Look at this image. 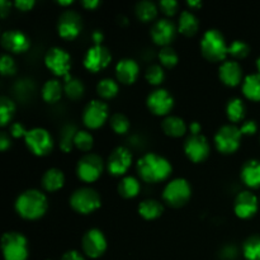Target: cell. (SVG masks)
<instances>
[{
  "label": "cell",
  "instance_id": "cell-1",
  "mask_svg": "<svg viewBox=\"0 0 260 260\" xmlns=\"http://www.w3.org/2000/svg\"><path fill=\"white\" fill-rule=\"evenodd\" d=\"M136 168L140 178L146 183L162 182L169 178L173 172L169 160L155 152H147L140 157Z\"/></svg>",
  "mask_w": 260,
  "mask_h": 260
},
{
  "label": "cell",
  "instance_id": "cell-2",
  "mask_svg": "<svg viewBox=\"0 0 260 260\" xmlns=\"http://www.w3.org/2000/svg\"><path fill=\"white\" fill-rule=\"evenodd\" d=\"M14 207L20 217L25 220H38L47 211L48 201L41 190L27 189L18 196Z\"/></svg>",
  "mask_w": 260,
  "mask_h": 260
},
{
  "label": "cell",
  "instance_id": "cell-3",
  "mask_svg": "<svg viewBox=\"0 0 260 260\" xmlns=\"http://www.w3.org/2000/svg\"><path fill=\"white\" fill-rule=\"evenodd\" d=\"M201 52L206 60L218 62L225 60L229 55V45L221 30L211 28L205 32L201 40Z\"/></svg>",
  "mask_w": 260,
  "mask_h": 260
},
{
  "label": "cell",
  "instance_id": "cell-4",
  "mask_svg": "<svg viewBox=\"0 0 260 260\" xmlns=\"http://www.w3.org/2000/svg\"><path fill=\"white\" fill-rule=\"evenodd\" d=\"M102 205L101 194L94 188L81 187L74 190L70 196V206L81 215H89L98 210Z\"/></svg>",
  "mask_w": 260,
  "mask_h": 260
},
{
  "label": "cell",
  "instance_id": "cell-5",
  "mask_svg": "<svg viewBox=\"0 0 260 260\" xmlns=\"http://www.w3.org/2000/svg\"><path fill=\"white\" fill-rule=\"evenodd\" d=\"M2 250L4 260H27L28 241L22 233L9 231L2 236Z\"/></svg>",
  "mask_w": 260,
  "mask_h": 260
},
{
  "label": "cell",
  "instance_id": "cell-6",
  "mask_svg": "<svg viewBox=\"0 0 260 260\" xmlns=\"http://www.w3.org/2000/svg\"><path fill=\"white\" fill-rule=\"evenodd\" d=\"M192 188L184 178H175L165 185L162 190V200L172 207H182L189 201Z\"/></svg>",
  "mask_w": 260,
  "mask_h": 260
},
{
  "label": "cell",
  "instance_id": "cell-7",
  "mask_svg": "<svg viewBox=\"0 0 260 260\" xmlns=\"http://www.w3.org/2000/svg\"><path fill=\"white\" fill-rule=\"evenodd\" d=\"M240 128L235 124H223L215 135V146L222 154H233L239 149L241 142Z\"/></svg>",
  "mask_w": 260,
  "mask_h": 260
},
{
  "label": "cell",
  "instance_id": "cell-8",
  "mask_svg": "<svg viewBox=\"0 0 260 260\" xmlns=\"http://www.w3.org/2000/svg\"><path fill=\"white\" fill-rule=\"evenodd\" d=\"M104 162L98 154L89 152L81 156L76 164V174L79 179L85 183H93L103 173Z\"/></svg>",
  "mask_w": 260,
  "mask_h": 260
},
{
  "label": "cell",
  "instance_id": "cell-9",
  "mask_svg": "<svg viewBox=\"0 0 260 260\" xmlns=\"http://www.w3.org/2000/svg\"><path fill=\"white\" fill-rule=\"evenodd\" d=\"M28 150L37 156H45L50 154L53 147V140L50 132L42 127H35L28 129L24 137Z\"/></svg>",
  "mask_w": 260,
  "mask_h": 260
},
{
  "label": "cell",
  "instance_id": "cell-10",
  "mask_svg": "<svg viewBox=\"0 0 260 260\" xmlns=\"http://www.w3.org/2000/svg\"><path fill=\"white\" fill-rule=\"evenodd\" d=\"M45 63L48 70L56 76H62L65 78L68 74H70L71 58L66 50L61 47H51L45 55Z\"/></svg>",
  "mask_w": 260,
  "mask_h": 260
},
{
  "label": "cell",
  "instance_id": "cell-11",
  "mask_svg": "<svg viewBox=\"0 0 260 260\" xmlns=\"http://www.w3.org/2000/svg\"><path fill=\"white\" fill-rule=\"evenodd\" d=\"M109 117L108 106L103 101L93 99L83 111V122L88 128L95 129L103 126Z\"/></svg>",
  "mask_w": 260,
  "mask_h": 260
},
{
  "label": "cell",
  "instance_id": "cell-12",
  "mask_svg": "<svg viewBox=\"0 0 260 260\" xmlns=\"http://www.w3.org/2000/svg\"><path fill=\"white\" fill-rule=\"evenodd\" d=\"M83 253L89 258H99L107 250V239L99 229H89L81 239Z\"/></svg>",
  "mask_w": 260,
  "mask_h": 260
},
{
  "label": "cell",
  "instance_id": "cell-13",
  "mask_svg": "<svg viewBox=\"0 0 260 260\" xmlns=\"http://www.w3.org/2000/svg\"><path fill=\"white\" fill-rule=\"evenodd\" d=\"M83 28L81 17L74 10H65L61 13L57 20V32L63 40H74L79 36Z\"/></svg>",
  "mask_w": 260,
  "mask_h": 260
},
{
  "label": "cell",
  "instance_id": "cell-14",
  "mask_svg": "<svg viewBox=\"0 0 260 260\" xmlns=\"http://www.w3.org/2000/svg\"><path fill=\"white\" fill-rule=\"evenodd\" d=\"M185 155L193 162H201L210 155V142L203 135H190L183 145Z\"/></svg>",
  "mask_w": 260,
  "mask_h": 260
},
{
  "label": "cell",
  "instance_id": "cell-15",
  "mask_svg": "<svg viewBox=\"0 0 260 260\" xmlns=\"http://www.w3.org/2000/svg\"><path fill=\"white\" fill-rule=\"evenodd\" d=\"M112 55L108 48L103 45H94L88 48L84 55V66L91 73H98L109 65Z\"/></svg>",
  "mask_w": 260,
  "mask_h": 260
},
{
  "label": "cell",
  "instance_id": "cell-16",
  "mask_svg": "<svg viewBox=\"0 0 260 260\" xmlns=\"http://www.w3.org/2000/svg\"><path fill=\"white\" fill-rule=\"evenodd\" d=\"M132 164V154L127 147L113 149L107 159V169L112 175H123Z\"/></svg>",
  "mask_w": 260,
  "mask_h": 260
},
{
  "label": "cell",
  "instance_id": "cell-17",
  "mask_svg": "<svg viewBox=\"0 0 260 260\" xmlns=\"http://www.w3.org/2000/svg\"><path fill=\"white\" fill-rule=\"evenodd\" d=\"M146 104L151 113L156 116H165L174 107V98L167 89H156L149 94Z\"/></svg>",
  "mask_w": 260,
  "mask_h": 260
},
{
  "label": "cell",
  "instance_id": "cell-18",
  "mask_svg": "<svg viewBox=\"0 0 260 260\" xmlns=\"http://www.w3.org/2000/svg\"><path fill=\"white\" fill-rule=\"evenodd\" d=\"M3 48L10 53L25 52L30 47V40L23 30L8 29L2 35Z\"/></svg>",
  "mask_w": 260,
  "mask_h": 260
},
{
  "label": "cell",
  "instance_id": "cell-19",
  "mask_svg": "<svg viewBox=\"0 0 260 260\" xmlns=\"http://www.w3.org/2000/svg\"><path fill=\"white\" fill-rule=\"evenodd\" d=\"M259 200L253 192L250 190H243L239 193L234 202V211L236 216L240 218H250L258 212L259 208Z\"/></svg>",
  "mask_w": 260,
  "mask_h": 260
},
{
  "label": "cell",
  "instance_id": "cell-20",
  "mask_svg": "<svg viewBox=\"0 0 260 260\" xmlns=\"http://www.w3.org/2000/svg\"><path fill=\"white\" fill-rule=\"evenodd\" d=\"M177 27H175L174 23L172 22L168 18H162V19L156 20V22L152 24L151 28V38L156 45L165 46L169 45L175 37V33H177Z\"/></svg>",
  "mask_w": 260,
  "mask_h": 260
},
{
  "label": "cell",
  "instance_id": "cell-21",
  "mask_svg": "<svg viewBox=\"0 0 260 260\" xmlns=\"http://www.w3.org/2000/svg\"><path fill=\"white\" fill-rule=\"evenodd\" d=\"M220 80L228 86H236L243 81V69L234 60L223 61L218 69Z\"/></svg>",
  "mask_w": 260,
  "mask_h": 260
},
{
  "label": "cell",
  "instance_id": "cell-22",
  "mask_svg": "<svg viewBox=\"0 0 260 260\" xmlns=\"http://www.w3.org/2000/svg\"><path fill=\"white\" fill-rule=\"evenodd\" d=\"M140 74V66L134 58H121L116 65L117 79L122 84H132Z\"/></svg>",
  "mask_w": 260,
  "mask_h": 260
},
{
  "label": "cell",
  "instance_id": "cell-23",
  "mask_svg": "<svg viewBox=\"0 0 260 260\" xmlns=\"http://www.w3.org/2000/svg\"><path fill=\"white\" fill-rule=\"evenodd\" d=\"M240 178L249 188H260V160L250 159L241 167Z\"/></svg>",
  "mask_w": 260,
  "mask_h": 260
},
{
  "label": "cell",
  "instance_id": "cell-24",
  "mask_svg": "<svg viewBox=\"0 0 260 260\" xmlns=\"http://www.w3.org/2000/svg\"><path fill=\"white\" fill-rule=\"evenodd\" d=\"M42 187L48 192H56V190L61 189L65 183V175H63L62 170L57 169V168H51L47 169L42 175Z\"/></svg>",
  "mask_w": 260,
  "mask_h": 260
},
{
  "label": "cell",
  "instance_id": "cell-25",
  "mask_svg": "<svg viewBox=\"0 0 260 260\" xmlns=\"http://www.w3.org/2000/svg\"><path fill=\"white\" fill-rule=\"evenodd\" d=\"M198 28H200V20L197 15L190 10H183L178 20V30L184 36L190 37L197 33Z\"/></svg>",
  "mask_w": 260,
  "mask_h": 260
},
{
  "label": "cell",
  "instance_id": "cell-26",
  "mask_svg": "<svg viewBox=\"0 0 260 260\" xmlns=\"http://www.w3.org/2000/svg\"><path fill=\"white\" fill-rule=\"evenodd\" d=\"M137 211H139L140 216L145 220H155V218L160 217L161 213L164 212V206L159 201L147 198V200L140 202Z\"/></svg>",
  "mask_w": 260,
  "mask_h": 260
},
{
  "label": "cell",
  "instance_id": "cell-27",
  "mask_svg": "<svg viewBox=\"0 0 260 260\" xmlns=\"http://www.w3.org/2000/svg\"><path fill=\"white\" fill-rule=\"evenodd\" d=\"M162 131L172 137H180L187 131V124L183 118L178 116H168L161 123Z\"/></svg>",
  "mask_w": 260,
  "mask_h": 260
},
{
  "label": "cell",
  "instance_id": "cell-28",
  "mask_svg": "<svg viewBox=\"0 0 260 260\" xmlns=\"http://www.w3.org/2000/svg\"><path fill=\"white\" fill-rule=\"evenodd\" d=\"M63 93V85L58 79H50L42 86V98L47 103H56L60 101Z\"/></svg>",
  "mask_w": 260,
  "mask_h": 260
},
{
  "label": "cell",
  "instance_id": "cell-29",
  "mask_svg": "<svg viewBox=\"0 0 260 260\" xmlns=\"http://www.w3.org/2000/svg\"><path fill=\"white\" fill-rule=\"evenodd\" d=\"M243 93L250 101H260V74H249L244 78Z\"/></svg>",
  "mask_w": 260,
  "mask_h": 260
},
{
  "label": "cell",
  "instance_id": "cell-30",
  "mask_svg": "<svg viewBox=\"0 0 260 260\" xmlns=\"http://www.w3.org/2000/svg\"><path fill=\"white\" fill-rule=\"evenodd\" d=\"M63 93L69 96L70 99H80L84 95V90H85V86L84 83L79 78L75 76H71L70 74L63 78Z\"/></svg>",
  "mask_w": 260,
  "mask_h": 260
},
{
  "label": "cell",
  "instance_id": "cell-31",
  "mask_svg": "<svg viewBox=\"0 0 260 260\" xmlns=\"http://www.w3.org/2000/svg\"><path fill=\"white\" fill-rule=\"evenodd\" d=\"M226 116L230 119L233 123H238L241 122L245 117V104L240 98L229 99L228 104H226Z\"/></svg>",
  "mask_w": 260,
  "mask_h": 260
},
{
  "label": "cell",
  "instance_id": "cell-32",
  "mask_svg": "<svg viewBox=\"0 0 260 260\" xmlns=\"http://www.w3.org/2000/svg\"><path fill=\"white\" fill-rule=\"evenodd\" d=\"M78 127L74 123H66L60 131V139H58V145L63 152H70L74 146V140H75L76 134H78Z\"/></svg>",
  "mask_w": 260,
  "mask_h": 260
},
{
  "label": "cell",
  "instance_id": "cell-33",
  "mask_svg": "<svg viewBox=\"0 0 260 260\" xmlns=\"http://www.w3.org/2000/svg\"><path fill=\"white\" fill-rule=\"evenodd\" d=\"M141 190V184L135 177L127 175L118 183V193L123 198H135Z\"/></svg>",
  "mask_w": 260,
  "mask_h": 260
},
{
  "label": "cell",
  "instance_id": "cell-34",
  "mask_svg": "<svg viewBox=\"0 0 260 260\" xmlns=\"http://www.w3.org/2000/svg\"><path fill=\"white\" fill-rule=\"evenodd\" d=\"M135 14L142 22H151L157 15V7L150 0H141L135 7Z\"/></svg>",
  "mask_w": 260,
  "mask_h": 260
},
{
  "label": "cell",
  "instance_id": "cell-35",
  "mask_svg": "<svg viewBox=\"0 0 260 260\" xmlns=\"http://www.w3.org/2000/svg\"><path fill=\"white\" fill-rule=\"evenodd\" d=\"M119 90V86L117 81L112 78H104L99 80L98 85H96V93L101 98L103 99H111L117 95Z\"/></svg>",
  "mask_w": 260,
  "mask_h": 260
},
{
  "label": "cell",
  "instance_id": "cell-36",
  "mask_svg": "<svg viewBox=\"0 0 260 260\" xmlns=\"http://www.w3.org/2000/svg\"><path fill=\"white\" fill-rule=\"evenodd\" d=\"M243 253L246 260H260V236L251 235L244 241Z\"/></svg>",
  "mask_w": 260,
  "mask_h": 260
},
{
  "label": "cell",
  "instance_id": "cell-37",
  "mask_svg": "<svg viewBox=\"0 0 260 260\" xmlns=\"http://www.w3.org/2000/svg\"><path fill=\"white\" fill-rule=\"evenodd\" d=\"M15 112V104L8 96H0V126L4 127L12 121Z\"/></svg>",
  "mask_w": 260,
  "mask_h": 260
},
{
  "label": "cell",
  "instance_id": "cell-38",
  "mask_svg": "<svg viewBox=\"0 0 260 260\" xmlns=\"http://www.w3.org/2000/svg\"><path fill=\"white\" fill-rule=\"evenodd\" d=\"M109 123H111L112 129L116 132L117 135H124L128 132L131 123H129V119L124 116L123 113H114L113 116L109 118Z\"/></svg>",
  "mask_w": 260,
  "mask_h": 260
},
{
  "label": "cell",
  "instance_id": "cell-39",
  "mask_svg": "<svg viewBox=\"0 0 260 260\" xmlns=\"http://www.w3.org/2000/svg\"><path fill=\"white\" fill-rule=\"evenodd\" d=\"M157 57H159L160 63H161L162 66L169 69L177 65L178 61H179L177 51H175L173 47H170V46H165V47H162L161 50L159 51Z\"/></svg>",
  "mask_w": 260,
  "mask_h": 260
},
{
  "label": "cell",
  "instance_id": "cell-40",
  "mask_svg": "<svg viewBox=\"0 0 260 260\" xmlns=\"http://www.w3.org/2000/svg\"><path fill=\"white\" fill-rule=\"evenodd\" d=\"M93 144L94 139L90 132L85 131V129H79L75 136V140H74V145L79 150H81V151H89L93 147Z\"/></svg>",
  "mask_w": 260,
  "mask_h": 260
},
{
  "label": "cell",
  "instance_id": "cell-41",
  "mask_svg": "<svg viewBox=\"0 0 260 260\" xmlns=\"http://www.w3.org/2000/svg\"><path fill=\"white\" fill-rule=\"evenodd\" d=\"M250 53V46L245 41L236 40L229 45V55L235 58H244Z\"/></svg>",
  "mask_w": 260,
  "mask_h": 260
},
{
  "label": "cell",
  "instance_id": "cell-42",
  "mask_svg": "<svg viewBox=\"0 0 260 260\" xmlns=\"http://www.w3.org/2000/svg\"><path fill=\"white\" fill-rule=\"evenodd\" d=\"M145 78L151 85H160L165 79V71L160 65H151L147 68Z\"/></svg>",
  "mask_w": 260,
  "mask_h": 260
},
{
  "label": "cell",
  "instance_id": "cell-43",
  "mask_svg": "<svg viewBox=\"0 0 260 260\" xmlns=\"http://www.w3.org/2000/svg\"><path fill=\"white\" fill-rule=\"evenodd\" d=\"M17 71V63L9 53H3L0 57V73L3 75H14Z\"/></svg>",
  "mask_w": 260,
  "mask_h": 260
},
{
  "label": "cell",
  "instance_id": "cell-44",
  "mask_svg": "<svg viewBox=\"0 0 260 260\" xmlns=\"http://www.w3.org/2000/svg\"><path fill=\"white\" fill-rule=\"evenodd\" d=\"M159 7L164 14L173 15L177 13L179 4H178L177 0H161V2L159 3Z\"/></svg>",
  "mask_w": 260,
  "mask_h": 260
},
{
  "label": "cell",
  "instance_id": "cell-45",
  "mask_svg": "<svg viewBox=\"0 0 260 260\" xmlns=\"http://www.w3.org/2000/svg\"><path fill=\"white\" fill-rule=\"evenodd\" d=\"M239 128H240L243 136H251L258 131V124L253 119H249V121H244Z\"/></svg>",
  "mask_w": 260,
  "mask_h": 260
},
{
  "label": "cell",
  "instance_id": "cell-46",
  "mask_svg": "<svg viewBox=\"0 0 260 260\" xmlns=\"http://www.w3.org/2000/svg\"><path fill=\"white\" fill-rule=\"evenodd\" d=\"M9 132L13 137H17L18 139V137H25L28 131L20 122H14V123L10 124Z\"/></svg>",
  "mask_w": 260,
  "mask_h": 260
},
{
  "label": "cell",
  "instance_id": "cell-47",
  "mask_svg": "<svg viewBox=\"0 0 260 260\" xmlns=\"http://www.w3.org/2000/svg\"><path fill=\"white\" fill-rule=\"evenodd\" d=\"M221 256H222L223 259L228 260L235 259L236 256H238V250H236L235 246L228 245L222 249V251H221Z\"/></svg>",
  "mask_w": 260,
  "mask_h": 260
},
{
  "label": "cell",
  "instance_id": "cell-48",
  "mask_svg": "<svg viewBox=\"0 0 260 260\" xmlns=\"http://www.w3.org/2000/svg\"><path fill=\"white\" fill-rule=\"evenodd\" d=\"M14 5L22 12H28L35 5V0H15Z\"/></svg>",
  "mask_w": 260,
  "mask_h": 260
},
{
  "label": "cell",
  "instance_id": "cell-49",
  "mask_svg": "<svg viewBox=\"0 0 260 260\" xmlns=\"http://www.w3.org/2000/svg\"><path fill=\"white\" fill-rule=\"evenodd\" d=\"M61 260H85L84 259L83 254L78 250H68L66 253H63Z\"/></svg>",
  "mask_w": 260,
  "mask_h": 260
},
{
  "label": "cell",
  "instance_id": "cell-50",
  "mask_svg": "<svg viewBox=\"0 0 260 260\" xmlns=\"http://www.w3.org/2000/svg\"><path fill=\"white\" fill-rule=\"evenodd\" d=\"M10 145H12V141H10L9 135L5 131H2V134H0V150L2 151H7L10 147Z\"/></svg>",
  "mask_w": 260,
  "mask_h": 260
},
{
  "label": "cell",
  "instance_id": "cell-51",
  "mask_svg": "<svg viewBox=\"0 0 260 260\" xmlns=\"http://www.w3.org/2000/svg\"><path fill=\"white\" fill-rule=\"evenodd\" d=\"M10 7H12L10 2H8V0H0V15H2V18L7 17V14L10 10Z\"/></svg>",
  "mask_w": 260,
  "mask_h": 260
},
{
  "label": "cell",
  "instance_id": "cell-52",
  "mask_svg": "<svg viewBox=\"0 0 260 260\" xmlns=\"http://www.w3.org/2000/svg\"><path fill=\"white\" fill-rule=\"evenodd\" d=\"M91 40H93L94 45H102L104 40V35L101 29H95L91 33Z\"/></svg>",
  "mask_w": 260,
  "mask_h": 260
},
{
  "label": "cell",
  "instance_id": "cell-53",
  "mask_svg": "<svg viewBox=\"0 0 260 260\" xmlns=\"http://www.w3.org/2000/svg\"><path fill=\"white\" fill-rule=\"evenodd\" d=\"M99 4H101L99 0H83V2H81V5L88 10L95 9L96 7H99Z\"/></svg>",
  "mask_w": 260,
  "mask_h": 260
},
{
  "label": "cell",
  "instance_id": "cell-54",
  "mask_svg": "<svg viewBox=\"0 0 260 260\" xmlns=\"http://www.w3.org/2000/svg\"><path fill=\"white\" fill-rule=\"evenodd\" d=\"M201 129H202V126H201L200 122H197V121L190 122V124H189L190 135H200Z\"/></svg>",
  "mask_w": 260,
  "mask_h": 260
},
{
  "label": "cell",
  "instance_id": "cell-55",
  "mask_svg": "<svg viewBox=\"0 0 260 260\" xmlns=\"http://www.w3.org/2000/svg\"><path fill=\"white\" fill-rule=\"evenodd\" d=\"M188 5H189V7H192V8H201L202 7V3L200 2V0H189V2L187 3Z\"/></svg>",
  "mask_w": 260,
  "mask_h": 260
},
{
  "label": "cell",
  "instance_id": "cell-56",
  "mask_svg": "<svg viewBox=\"0 0 260 260\" xmlns=\"http://www.w3.org/2000/svg\"><path fill=\"white\" fill-rule=\"evenodd\" d=\"M57 4L62 5V7H68V5L73 4V0H57Z\"/></svg>",
  "mask_w": 260,
  "mask_h": 260
},
{
  "label": "cell",
  "instance_id": "cell-57",
  "mask_svg": "<svg viewBox=\"0 0 260 260\" xmlns=\"http://www.w3.org/2000/svg\"><path fill=\"white\" fill-rule=\"evenodd\" d=\"M118 22L121 23V24H123V25H126V24H128V20H127V18L124 17V15H118Z\"/></svg>",
  "mask_w": 260,
  "mask_h": 260
},
{
  "label": "cell",
  "instance_id": "cell-58",
  "mask_svg": "<svg viewBox=\"0 0 260 260\" xmlns=\"http://www.w3.org/2000/svg\"><path fill=\"white\" fill-rule=\"evenodd\" d=\"M255 66H256V70H258V73L260 74V56L258 58H256L255 61Z\"/></svg>",
  "mask_w": 260,
  "mask_h": 260
}]
</instances>
